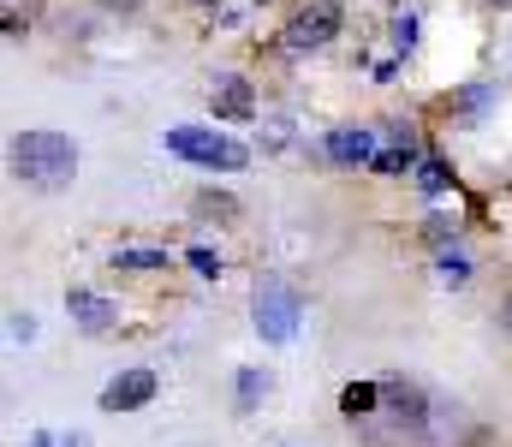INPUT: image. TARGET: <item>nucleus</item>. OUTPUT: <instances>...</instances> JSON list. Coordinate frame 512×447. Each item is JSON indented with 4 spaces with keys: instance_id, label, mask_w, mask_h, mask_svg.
<instances>
[{
    "instance_id": "obj_18",
    "label": "nucleus",
    "mask_w": 512,
    "mask_h": 447,
    "mask_svg": "<svg viewBox=\"0 0 512 447\" xmlns=\"http://www.w3.org/2000/svg\"><path fill=\"white\" fill-rule=\"evenodd\" d=\"M108 6H137V0H108Z\"/></svg>"
},
{
    "instance_id": "obj_1",
    "label": "nucleus",
    "mask_w": 512,
    "mask_h": 447,
    "mask_svg": "<svg viewBox=\"0 0 512 447\" xmlns=\"http://www.w3.org/2000/svg\"><path fill=\"white\" fill-rule=\"evenodd\" d=\"M12 167H18L24 185L60 191V185H72V173H78V149H72V138H60V132H24L18 149H12Z\"/></svg>"
},
{
    "instance_id": "obj_10",
    "label": "nucleus",
    "mask_w": 512,
    "mask_h": 447,
    "mask_svg": "<svg viewBox=\"0 0 512 447\" xmlns=\"http://www.w3.org/2000/svg\"><path fill=\"white\" fill-rule=\"evenodd\" d=\"M197 215H221V221H233V215H239V203H233V197H215V191H203V197H197Z\"/></svg>"
},
{
    "instance_id": "obj_16",
    "label": "nucleus",
    "mask_w": 512,
    "mask_h": 447,
    "mask_svg": "<svg viewBox=\"0 0 512 447\" xmlns=\"http://www.w3.org/2000/svg\"><path fill=\"white\" fill-rule=\"evenodd\" d=\"M30 447H54V442H48V436H36V442H30Z\"/></svg>"
},
{
    "instance_id": "obj_9",
    "label": "nucleus",
    "mask_w": 512,
    "mask_h": 447,
    "mask_svg": "<svg viewBox=\"0 0 512 447\" xmlns=\"http://www.w3.org/2000/svg\"><path fill=\"white\" fill-rule=\"evenodd\" d=\"M376 400H382V388H370V382H352V388L340 394V406H346V418H358V412H376Z\"/></svg>"
},
{
    "instance_id": "obj_11",
    "label": "nucleus",
    "mask_w": 512,
    "mask_h": 447,
    "mask_svg": "<svg viewBox=\"0 0 512 447\" xmlns=\"http://www.w3.org/2000/svg\"><path fill=\"white\" fill-rule=\"evenodd\" d=\"M167 251H120V269H161Z\"/></svg>"
},
{
    "instance_id": "obj_4",
    "label": "nucleus",
    "mask_w": 512,
    "mask_h": 447,
    "mask_svg": "<svg viewBox=\"0 0 512 447\" xmlns=\"http://www.w3.org/2000/svg\"><path fill=\"white\" fill-rule=\"evenodd\" d=\"M334 30H340V6H334V0H316V6L286 30V42H292V48H322Z\"/></svg>"
},
{
    "instance_id": "obj_5",
    "label": "nucleus",
    "mask_w": 512,
    "mask_h": 447,
    "mask_svg": "<svg viewBox=\"0 0 512 447\" xmlns=\"http://www.w3.org/2000/svg\"><path fill=\"white\" fill-rule=\"evenodd\" d=\"M143 400H155V370H126L102 388V412H131Z\"/></svg>"
},
{
    "instance_id": "obj_2",
    "label": "nucleus",
    "mask_w": 512,
    "mask_h": 447,
    "mask_svg": "<svg viewBox=\"0 0 512 447\" xmlns=\"http://www.w3.org/2000/svg\"><path fill=\"white\" fill-rule=\"evenodd\" d=\"M167 149L185 155V161H203V167H245V149L233 138H221V132H203V126H173Z\"/></svg>"
},
{
    "instance_id": "obj_12",
    "label": "nucleus",
    "mask_w": 512,
    "mask_h": 447,
    "mask_svg": "<svg viewBox=\"0 0 512 447\" xmlns=\"http://www.w3.org/2000/svg\"><path fill=\"white\" fill-rule=\"evenodd\" d=\"M417 185H423V191H447V185H453V173H447L441 161H423V179H417Z\"/></svg>"
},
{
    "instance_id": "obj_3",
    "label": "nucleus",
    "mask_w": 512,
    "mask_h": 447,
    "mask_svg": "<svg viewBox=\"0 0 512 447\" xmlns=\"http://www.w3.org/2000/svg\"><path fill=\"white\" fill-rule=\"evenodd\" d=\"M256 328L268 334V340H292V328H298V298L286 281H262L256 287Z\"/></svg>"
},
{
    "instance_id": "obj_14",
    "label": "nucleus",
    "mask_w": 512,
    "mask_h": 447,
    "mask_svg": "<svg viewBox=\"0 0 512 447\" xmlns=\"http://www.w3.org/2000/svg\"><path fill=\"white\" fill-rule=\"evenodd\" d=\"M36 334V316H12V340H30Z\"/></svg>"
},
{
    "instance_id": "obj_8",
    "label": "nucleus",
    "mask_w": 512,
    "mask_h": 447,
    "mask_svg": "<svg viewBox=\"0 0 512 447\" xmlns=\"http://www.w3.org/2000/svg\"><path fill=\"white\" fill-rule=\"evenodd\" d=\"M334 155L340 161H376V132H334Z\"/></svg>"
},
{
    "instance_id": "obj_13",
    "label": "nucleus",
    "mask_w": 512,
    "mask_h": 447,
    "mask_svg": "<svg viewBox=\"0 0 512 447\" xmlns=\"http://www.w3.org/2000/svg\"><path fill=\"white\" fill-rule=\"evenodd\" d=\"M191 269H197V275H221V257H215V251H203V245H197V251H191Z\"/></svg>"
},
{
    "instance_id": "obj_17",
    "label": "nucleus",
    "mask_w": 512,
    "mask_h": 447,
    "mask_svg": "<svg viewBox=\"0 0 512 447\" xmlns=\"http://www.w3.org/2000/svg\"><path fill=\"white\" fill-rule=\"evenodd\" d=\"M66 447H90V442H84V436H72V442H66Z\"/></svg>"
},
{
    "instance_id": "obj_15",
    "label": "nucleus",
    "mask_w": 512,
    "mask_h": 447,
    "mask_svg": "<svg viewBox=\"0 0 512 447\" xmlns=\"http://www.w3.org/2000/svg\"><path fill=\"white\" fill-rule=\"evenodd\" d=\"M501 322H507V334H512V298H507V304H501Z\"/></svg>"
},
{
    "instance_id": "obj_6",
    "label": "nucleus",
    "mask_w": 512,
    "mask_h": 447,
    "mask_svg": "<svg viewBox=\"0 0 512 447\" xmlns=\"http://www.w3.org/2000/svg\"><path fill=\"white\" fill-rule=\"evenodd\" d=\"M209 108H215L221 120H251L256 96H251L245 78H215V84H209Z\"/></svg>"
},
{
    "instance_id": "obj_7",
    "label": "nucleus",
    "mask_w": 512,
    "mask_h": 447,
    "mask_svg": "<svg viewBox=\"0 0 512 447\" xmlns=\"http://www.w3.org/2000/svg\"><path fill=\"white\" fill-rule=\"evenodd\" d=\"M66 310L90 328V334H102V328H114V304L108 298H96V293H72L66 298Z\"/></svg>"
}]
</instances>
